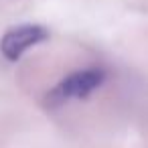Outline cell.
<instances>
[{"label":"cell","instance_id":"6da1fadb","mask_svg":"<svg viewBox=\"0 0 148 148\" xmlns=\"http://www.w3.org/2000/svg\"><path fill=\"white\" fill-rule=\"evenodd\" d=\"M106 81V71L99 67H85L63 77L49 93L51 106H61L73 99H85Z\"/></svg>","mask_w":148,"mask_h":148},{"label":"cell","instance_id":"7a4b0ae2","mask_svg":"<svg viewBox=\"0 0 148 148\" xmlns=\"http://www.w3.org/2000/svg\"><path fill=\"white\" fill-rule=\"evenodd\" d=\"M49 37H51V33L43 25L27 23V25H18V27H10L0 39V53L8 61H18L29 49L45 43Z\"/></svg>","mask_w":148,"mask_h":148}]
</instances>
